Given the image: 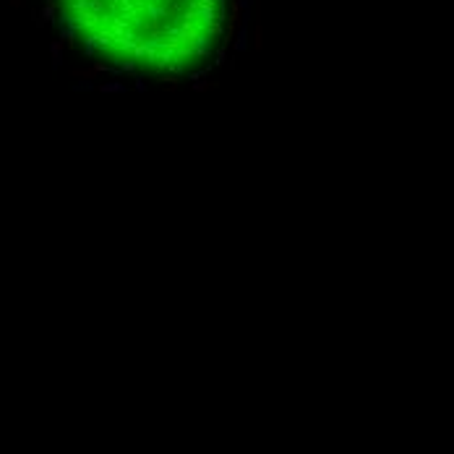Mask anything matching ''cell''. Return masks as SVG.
Masks as SVG:
<instances>
[{
  "mask_svg": "<svg viewBox=\"0 0 454 454\" xmlns=\"http://www.w3.org/2000/svg\"><path fill=\"white\" fill-rule=\"evenodd\" d=\"M65 34L89 57L138 78L204 71L225 47L230 0H52Z\"/></svg>",
  "mask_w": 454,
  "mask_h": 454,
  "instance_id": "obj_1",
  "label": "cell"
}]
</instances>
